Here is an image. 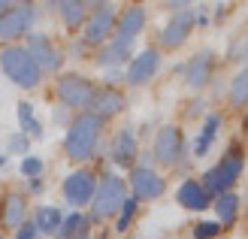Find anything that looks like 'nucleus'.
<instances>
[{
	"mask_svg": "<svg viewBox=\"0 0 248 239\" xmlns=\"http://www.w3.org/2000/svg\"><path fill=\"white\" fill-rule=\"evenodd\" d=\"M103 124L100 118L88 115V112H79L76 118L67 124V133H64V152L73 163H85L91 160L97 145H100V136H103Z\"/></svg>",
	"mask_w": 248,
	"mask_h": 239,
	"instance_id": "nucleus-1",
	"label": "nucleus"
},
{
	"mask_svg": "<svg viewBox=\"0 0 248 239\" xmlns=\"http://www.w3.org/2000/svg\"><path fill=\"white\" fill-rule=\"evenodd\" d=\"M242 170H245V148H242L239 143H233L227 152L218 158L215 167H209V170L203 173L200 185L206 188V194L215 200V197H221V194H227V191H233V188H236Z\"/></svg>",
	"mask_w": 248,
	"mask_h": 239,
	"instance_id": "nucleus-2",
	"label": "nucleus"
},
{
	"mask_svg": "<svg viewBox=\"0 0 248 239\" xmlns=\"http://www.w3.org/2000/svg\"><path fill=\"white\" fill-rule=\"evenodd\" d=\"M127 179H121L118 173H106L97 179V191H94V200H91V215L88 221H109L115 218L124 200H127Z\"/></svg>",
	"mask_w": 248,
	"mask_h": 239,
	"instance_id": "nucleus-3",
	"label": "nucleus"
},
{
	"mask_svg": "<svg viewBox=\"0 0 248 239\" xmlns=\"http://www.w3.org/2000/svg\"><path fill=\"white\" fill-rule=\"evenodd\" d=\"M0 70H3V76L9 82H16L18 88H28V91L43 82V73L33 64V58L28 55V48L16 46V43L0 48Z\"/></svg>",
	"mask_w": 248,
	"mask_h": 239,
	"instance_id": "nucleus-4",
	"label": "nucleus"
},
{
	"mask_svg": "<svg viewBox=\"0 0 248 239\" xmlns=\"http://www.w3.org/2000/svg\"><path fill=\"white\" fill-rule=\"evenodd\" d=\"M88 21L82 28V46L85 48H100L112 40L115 33V21H118V9L112 3H88Z\"/></svg>",
	"mask_w": 248,
	"mask_h": 239,
	"instance_id": "nucleus-5",
	"label": "nucleus"
},
{
	"mask_svg": "<svg viewBox=\"0 0 248 239\" xmlns=\"http://www.w3.org/2000/svg\"><path fill=\"white\" fill-rule=\"evenodd\" d=\"M188 155V143H185V133L176 124H164L157 133H155V148H152V158L155 163H160L164 170L179 167Z\"/></svg>",
	"mask_w": 248,
	"mask_h": 239,
	"instance_id": "nucleus-6",
	"label": "nucleus"
},
{
	"mask_svg": "<svg viewBox=\"0 0 248 239\" xmlns=\"http://www.w3.org/2000/svg\"><path fill=\"white\" fill-rule=\"evenodd\" d=\"M94 191H97V173L88 170V167L73 170L64 179V185H61V194H64V200L73 206V212H79L82 206H91Z\"/></svg>",
	"mask_w": 248,
	"mask_h": 239,
	"instance_id": "nucleus-7",
	"label": "nucleus"
},
{
	"mask_svg": "<svg viewBox=\"0 0 248 239\" xmlns=\"http://www.w3.org/2000/svg\"><path fill=\"white\" fill-rule=\"evenodd\" d=\"M94 82L88 76H82V73H64V76L58 79L55 91H58V100L64 109H85L91 103V94H94Z\"/></svg>",
	"mask_w": 248,
	"mask_h": 239,
	"instance_id": "nucleus-8",
	"label": "nucleus"
},
{
	"mask_svg": "<svg viewBox=\"0 0 248 239\" xmlns=\"http://www.w3.org/2000/svg\"><path fill=\"white\" fill-rule=\"evenodd\" d=\"M194 24H197L194 6H185V9H179V12H172L170 21L160 28V36H157L160 48H167V52H176V48H182L185 43H188Z\"/></svg>",
	"mask_w": 248,
	"mask_h": 239,
	"instance_id": "nucleus-9",
	"label": "nucleus"
},
{
	"mask_svg": "<svg viewBox=\"0 0 248 239\" xmlns=\"http://www.w3.org/2000/svg\"><path fill=\"white\" fill-rule=\"evenodd\" d=\"M36 6L33 3H9L6 12H0V40H18L28 36L33 21H36Z\"/></svg>",
	"mask_w": 248,
	"mask_h": 239,
	"instance_id": "nucleus-10",
	"label": "nucleus"
},
{
	"mask_svg": "<svg viewBox=\"0 0 248 239\" xmlns=\"http://www.w3.org/2000/svg\"><path fill=\"white\" fill-rule=\"evenodd\" d=\"M127 191H130V197L133 200H157V197H164V191H167V182H164V175H160L155 167H136L130 170V179H127Z\"/></svg>",
	"mask_w": 248,
	"mask_h": 239,
	"instance_id": "nucleus-11",
	"label": "nucleus"
},
{
	"mask_svg": "<svg viewBox=\"0 0 248 239\" xmlns=\"http://www.w3.org/2000/svg\"><path fill=\"white\" fill-rule=\"evenodd\" d=\"M215 70H218V55L212 52V48H200V52H197L194 58H188V64L182 67L185 85H188L191 91H203L206 85H212Z\"/></svg>",
	"mask_w": 248,
	"mask_h": 239,
	"instance_id": "nucleus-12",
	"label": "nucleus"
},
{
	"mask_svg": "<svg viewBox=\"0 0 248 239\" xmlns=\"http://www.w3.org/2000/svg\"><path fill=\"white\" fill-rule=\"evenodd\" d=\"M28 55L33 58V64L40 67V73H58L61 64H64V55H61V48L48 40V33H28Z\"/></svg>",
	"mask_w": 248,
	"mask_h": 239,
	"instance_id": "nucleus-13",
	"label": "nucleus"
},
{
	"mask_svg": "<svg viewBox=\"0 0 248 239\" xmlns=\"http://www.w3.org/2000/svg\"><path fill=\"white\" fill-rule=\"evenodd\" d=\"M157 70H160V48L148 46V48H142V52H136L130 58L127 70H124V82L133 85V88L148 85V82L157 76Z\"/></svg>",
	"mask_w": 248,
	"mask_h": 239,
	"instance_id": "nucleus-14",
	"label": "nucleus"
},
{
	"mask_svg": "<svg viewBox=\"0 0 248 239\" xmlns=\"http://www.w3.org/2000/svg\"><path fill=\"white\" fill-rule=\"evenodd\" d=\"M133 43L136 40H127V36H115L112 33V40L97 48V61H94V64L103 67V70H121V64H130V58H133Z\"/></svg>",
	"mask_w": 248,
	"mask_h": 239,
	"instance_id": "nucleus-15",
	"label": "nucleus"
},
{
	"mask_svg": "<svg viewBox=\"0 0 248 239\" xmlns=\"http://www.w3.org/2000/svg\"><path fill=\"white\" fill-rule=\"evenodd\" d=\"M124 109V94L118 91V88H109V85H100V88H94V94H91V103L85 106V112L94 118H112L118 115V112Z\"/></svg>",
	"mask_w": 248,
	"mask_h": 239,
	"instance_id": "nucleus-16",
	"label": "nucleus"
},
{
	"mask_svg": "<svg viewBox=\"0 0 248 239\" xmlns=\"http://www.w3.org/2000/svg\"><path fill=\"white\" fill-rule=\"evenodd\" d=\"M136 158H140V143H136V133L130 127H121L115 133L112 145H109V160L121 170H133L136 167Z\"/></svg>",
	"mask_w": 248,
	"mask_h": 239,
	"instance_id": "nucleus-17",
	"label": "nucleus"
},
{
	"mask_svg": "<svg viewBox=\"0 0 248 239\" xmlns=\"http://www.w3.org/2000/svg\"><path fill=\"white\" fill-rule=\"evenodd\" d=\"M24 221H28V200L18 191H9L0 200V224L6 230H18Z\"/></svg>",
	"mask_w": 248,
	"mask_h": 239,
	"instance_id": "nucleus-18",
	"label": "nucleus"
},
{
	"mask_svg": "<svg viewBox=\"0 0 248 239\" xmlns=\"http://www.w3.org/2000/svg\"><path fill=\"white\" fill-rule=\"evenodd\" d=\"M176 200H179V206L191 209V212H203V209L212 206V197L206 194V188L200 185V179H185L179 185V191H176Z\"/></svg>",
	"mask_w": 248,
	"mask_h": 239,
	"instance_id": "nucleus-19",
	"label": "nucleus"
},
{
	"mask_svg": "<svg viewBox=\"0 0 248 239\" xmlns=\"http://www.w3.org/2000/svg\"><path fill=\"white\" fill-rule=\"evenodd\" d=\"M145 21H148L145 6H127V9H121L118 12V21H115V36L136 40V36L145 31Z\"/></svg>",
	"mask_w": 248,
	"mask_h": 239,
	"instance_id": "nucleus-20",
	"label": "nucleus"
},
{
	"mask_svg": "<svg viewBox=\"0 0 248 239\" xmlns=\"http://www.w3.org/2000/svg\"><path fill=\"white\" fill-rule=\"evenodd\" d=\"M212 209H215V221L221 224V230L233 227V224L239 221V215H242V197L236 191H227V194L212 200Z\"/></svg>",
	"mask_w": 248,
	"mask_h": 239,
	"instance_id": "nucleus-21",
	"label": "nucleus"
},
{
	"mask_svg": "<svg viewBox=\"0 0 248 239\" xmlns=\"http://www.w3.org/2000/svg\"><path fill=\"white\" fill-rule=\"evenodd\" d=\"M221 124H224V115H221V112H209V115L203 118V127H200V133H197L194 148H191L194 158H206L209 155V148H212V143L221 133Z\"/></svg>",
	"mask_w": 248,
	"mask_h": 239,
	"instance_id": "nucleus-22",
	"label": "nucleus"
},
{
	"mask_svg": "<svg viewBox=\"0 0 248 239\" xmlns=\"http://www.w3.org/2000/svg\"><path fill=\"white\" fill-rule=\"evenodd\" d=\"M55 6H58L61 21H64L67 31H79V28H85V21H88V12H91L88 3H79V0H64V3H55Z\"/></svg>",
	"mask_w": 248,
	"mask_h": 239,
	"instance_id": "nucleus-23",
	"label": "nucleus"
},
{
	"mask_svg": "<svg viewBox=\"0 0 248 239\" xmlns=\"http://www.w3.org/2000/svg\"><path fill=\"white\" fill-rule=\"evenodd\" d=\"M61 221H64V212H61L58 206H40L36 215H33V227H36V233L55 236L58 227H61Z\"/></svg>",
	"mask_w": 248,
	"mask_h": 239,
	"instance_id": "nucleus-24",
	"label": "nucleus"
},
{
	"mask_svg": "<svg viewBox=\"0 0 248 239\" xmlns=\"http://www.w3.org/2000/svg\"><path fill=\"white\" fill-rule=\"evenodd\" d=\"M16 118H18V127H21V133L28 136V140H40L43 136V121L36 118L33 103H18L16 106Z\"/></svg>",
	"mask_w": 248,
	"mask_h": 239,
	"instance_id": "nucleus-25",
	"label": "nucleus"
},
{
	"mask_svg": "<svg viewBox=\"0 0 248 239\" xmlns=\"http://www.w3.org/2000/svg\"><path fill=\"white\" fill-rule=\"evenodd\" d=\"M91 227V221L88 215H82V212H70V215H64V221H61V227H58V239H79L85 236Z\"/></svg>",
	"mask_w": 248,
	"mask_h": 239,
	"instance_id": "nucleus-26",
	"label": "nucleus"
},
{
	"mask_svg": "<svg viewBox=\"0 0 248 239\" xmlns=\"http://www.w3.org/2000/svg\"><path fill=\"white\" fill-rule=\"evenodd\" d=\"M227 103L233 109H245L248 106V67H242L236 76L230 79V88H227Z\"/></svg>",
	"mask_w": 248,
	"mask_h": 239,
	"instance_id": "nucleus-27",
	"label": "nucleus"
},
{
	"mask_svg": "<svg viewBox=\"0 0 248 239\" xmlns=\"http://www.w3.org/2000/svg\"><path fill=\"white\" fill-rule=\"evenodd\" d=\"M136 212H140V200L127 197V200H124V206H121V212L115 215V230H118V233H127V230H130Z\"/></svg>",
	"mask_w": 248,
	"mask_h": 239,
	"instance_id": "nucleus-28",
	"label": "nucleus"
},
{
	"mask_svg": "<svg viewBox=\"0 0 248 239\" xmlns=\"http://www.w3.org/2000/svg\"><path fill=\"white\" fill-rule=\"evenodd\" d=\"M230 58H233V61H242V64H248V24L242 28V33L236 36V40L230 43Z\"/></svg>",
	"mask_w": 248,
	"mask_h": 239,
	"instance_id": "nucleus-29",
	"label": "nucleus"
},
{
	"mask_svg": "<svg viewBox=\"0 0 248 239\" xmlns=\"http://www.w3.org/2000/svg\"><path fill=\"white\" fill-rule=\"evenodd\" d=\"M43 167H46V163H43V158H33V155H24L21 158V175H28V179H40V175H43Z\"/></svg>",
	"mask_w": 248,
	"mask_h": 239,
	"instance_id": "nucleus-30",
	"label": "nucleus"
},
{
	"mask_svg": "<svg viewBox=\"0 0 248 239\" xmlns=\"http://www.w3.org/2000/svg\"><path fill=\"white\" fill-rule=\"evenodd\" d=\"M221 224L218 221H197L194 224V239H218Z\"/></svg>",
	"mask_w": 248,
	"mask_h": 239,
	"instance_id": "nucleus-31",
	"label": "nucleus"
},
{
	"mask_svg": "<svg viewBox=\"0 0 248 239\" xmlns=\"http://www.w3.org/2000/svg\"><path fill=\"white\" fill-rule=\"evenodd\" d=\"M9 152L12 155H28V148H31V140H28V136H24V133H16V136H9Z\"/></svg>",
	"mask_w": 248,
	"mask_h": 239,
	"instance_id": "nucleus-32",
	"label": "nucleus"
},
{
	"mask_svg": "<svg viewBox=\"0 0 248 239\" xmlns=\"http://www.w3.org/2000/svg\"><path fill=\"white\" fill-rule=\"evenodd\" d=\"M40 233H36V227H33V221H24L21 227L16 230V239H36Z\"/></svg>",
	"mask_w": 248,
	"mask_h": 239,
	"instance_id": "nucleus-33",
	"label": "nucleus"
},
{
	"mask_svg": "<svg viewBox=\"0 0 248 239\" xmlns=\"http://www.w3.org/2000/svg\"><path fill=\"white\" fill-rule=\"evenodd\" d=\"M124 79V70H106V85L109 88H112L115 82H121Z\"/></svg>",
	"mask_w": 248,
	"mask_h": 239,
	"instance_id": "nucleus-34",
	"label": "nucleus"
},
{
	"mask_svg": "<svg viewBox=\"0 0 248 239\" xmlns=\"http://www.w3.org/2000/svg\"><path fill=\"white\" fill-rule=\"evenodd\" d=\"M28 182H31V185H28L31 194H40V191H43V179H28Z\"/></svg>",
	"mask_w": 248,
	"mask_h": 239,
	"instance_id": "nucleus-35",
	"label": "nucleus"
},
{
	"mask_svg": "<svg viewBox=\"0 0 248 239\" xmlns=\"http://www.w3.org/2000/svg\"><path fill=\"white\" fill-rule=\"evenodd\" d=\"M224 16H227V3H218V6H215V21H221Z\"/></svg>",
	"mask_w": 248,
	"mask_h": 239,
	"instance_id": "nucleus-36",
	"label": "nucleus"
},
{
	"mask_svg": "<svg viewBox=\"0 0 248 239\" xmlns=\"http://www.w3.org/2000/svg\"><path fill=\"white\" fill-rule=\"evenodd\" d=\"M55 121H58V124H64V121H67V112H64V106H58V109H55Z\"/></svg>",
	"mask_w": 248,
	"mask_h": 239,
	"instance_id": "nucleus-37",
	"label": "nucleus"
},
{
	"mask_svg": "<svg viewBox=\"0 0 248 239\" xmlns=\"http://www.w3.org/2000/svg\"><path fill=\"white\" fill-rule=\"evenodd\" d=\"M242 127H245V130H248V106H245V109H242Z\"/></svg>",
	"mask_w": 248,
	"mask_h": 239,
	"instance_id": "nucleus-38",
	"label": "nucleus"
},
{
	"mask_svg": "<svg viewBox=\"0 0 248 239\" xmlns=\"http://www.w3.org/2000/svg\"><path fill=\"white\" fill-rule=\"evenodd\" d=\"M9 9V3H6V0H0V12H6Z\"/></svg>",
	"mask_w": 248,
	"mask_h": 239,
	"instance_id": "nucleus-39",
	"label": "nucleus"
},
{
	"mask_svg": "<svg viewBox=\"0 0 248 239\" xmlns=\"http://www.w3.org/2000/svg\"><path fill=\"white\" fill-rule=\"evenodd\" d=\"M0 167H6V155H0Z\"/></svg>",
	"mask_w": 248,
	"mask_h": 239,
	"instance_id": "nucleus-40",
	"label": "nucleus"
},
{
	"mask_svg": "<svg viewBox=\"0 0 248 239\" xmlns=\"http://www.w3.org/2000/svg\"><path fill=\"white\" fill-rule=\"evenodd\" d=\"M245 209H248V197H245Z\"/></svg>",
	"mask_w": 248,
	"mask_h": 239,
	"instance_id": "nucleus-41",
	"label": "nucleus"
},
{
	"mask_svg": "<svg viewBox=\"0 0 248 239\" xmlns=\"http://www.w3.org/2000/svg\"><path fill=\"white\" fill-rule=\"evenodd\" d=\"M0 239H3V233H0Z\"/></svg>",
	"mask_w": 248,
	"mask_h": 239,
	"instance_id": "nucleus-42",
	"label": "nucleus"
},
{
	"mask_svg": "<svg viewBox=\"0 0 248 239\" xmlns=\"http://www.w3.org/2000/svg\"><path fill=\"white\" fill-rule=\"evenodd\" d=\"M133 239H136V236H133Z\"/></svg>",
	"mask_w": 248,
	"mask_h": 239,
	"instance_id": "nucleus-43",
	"label": "nucleus"
}]
</instances>
